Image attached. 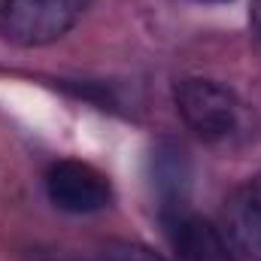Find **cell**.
<instances>
[{
	"instance_id": "6da1fadb",
	"label": "cell",
	"mask_w": 261,
	"mask_h": 261,
	"mask_svg": "<svg viewBox=\"0 0 261 261\" xmlns=\"http://www.w3.org/2000/svg\"><path fill=\"white\" fill-rule=\"evenodd\" d=\"M173 103L179 119L203 143H225L240 130V100L237 94L203 76H186L173 85Z\"/></svg>"
},
{
	"instance_id": "7a4b0ae2",
	"label": "cell",
	"mask_w": 261,
	"mask_h": 261,
	"mask_svg": "<svg viewBox=\"0 0 261 261\" xmlns=\"http://www.w3.org/2000/svg\"><path fill=\"white\" fill-rule=\"evenodd\" d=\"M91 0H3L0 31L12 46H46L61 40Z\"/></svg>"
},
{
	"instance_id": "3957f363",
	"label": "cell",
	"mask_w": 261,
	"mask_h": 261,
	"mask_svg": "<svg viewBox=\"0 0 261 261\" xmlns=\"http://www.w3.org/2000/svg\"><path fill=\"white\" fill-rule=\"evenodd\" d=\"M46 195L64 213L91 216L110 206L113 186L97 167L76 161V158H64L46 170Z\"/></svg>"
},
{
	"instance_id": "277c9868",
	"label": "cell",
	"mask_w": 261,
	"mask_h": 261,
	"mask_svg": "<svg viewBox=\"0 0 261 261\" xmlns=\"http://www.w3.org/2000/svg\"><path fill=\"white\" fill-rule=\"evenodd\" d=\"M161 219L176 261H231L222 234L186 206H170L161 213Z\"/></svg>"
},
{
	"instance_id": "5b68a950",
	"label": "cell",
	"mask_w": 261,
	"mask_h": 261,
	"mask_svg": "<svg viewBox=\"0 0 261 261\" xmlns=\"http://www.w3.org/2000/svg\"><path fill=\"white\" fill-rule=\"evenodd\" d=\"M225 234L252 261H261V173L249 176L225 203Z\"/></svg>"
},
{
	"instance_id": "8992f818",
	"label": "cell",
	"mask_w": 261,
	"mask_h": 261,
	"mask_svg": "<svg viewBox=\"0 0 261 261\" xmlns=\"http://www.w3.org/2000/svg\"><path fill=\"white\" fill-rule=\"evenodd\" d=\"M97 261H167L164 255H158L155 249L143 246V243H130V240H110L100 252Z\"/></svg>"
},
{
	"instance_id": "52a82bcc",
	"label": "cell",
	"mask_w": 261,
	"mask_h": 261,
	"mask_svg": "<svg viewBox=\"0 0 261 261\" xmlns=\"http://www.w3.org/2000/svg\"><path fill=\"white\" fill-rule=\"evenodd\" d=\"M249 24H252L255 40L261 43V0H252V6H249Z\"/></svg>"
},
{
	"instance_id": "ba28073f",
	"label": "cell",
	"mask_w": 261,
	"mask_h": 261,
	"mask_svg": "<svg viewBox=\"0 0 261 261\" xmlns=\"http://www.w3.org/2000/svg\"><path fill=\"white\" fill-rule=\"evenodd\" d=\"M197 3H228V0H197Z\"/></svg>"
}]
</instances>
